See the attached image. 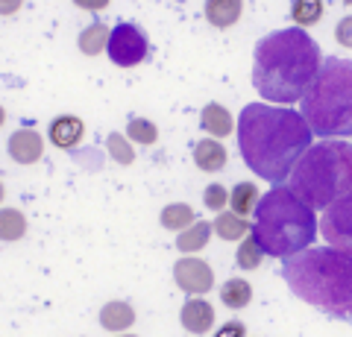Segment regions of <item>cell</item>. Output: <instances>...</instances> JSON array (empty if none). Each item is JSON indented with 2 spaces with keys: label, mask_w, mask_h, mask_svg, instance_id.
<instances>
[{
  "label": "cell",
  "mask_w": 352,
  "mask_h": 337,
  "mask_svg": "<svg viewBox=\"0 0 352 337\" xmlns=\"http://www.w3.org/2000/svg\"><path fill=\"white\" fill-rule=\"evenodd\" d=\"M179 320H182V329L185 332L206 334V332H212V325H214V308L208 305L206 299H188L182 305Z\"/></svg>",
  "instance_id": "cell-11"
},
{
  "label": "cell",
  "mask_w": 352,
  "mask_h": 337,
  "mask_svg": "<svg viewBox=\"0 0 352 337\" xmlns=\"http://www.w3.org/2000/svg\"><path fill=\"white\" fill-rule=\"evenodd\" d=\"M258 188L252 182H238L232 194H229V205H232V211L238 217H247L250 211H256V205H258Z\"/></svg>",
  "instance_id": "cell-22"
},
{
  "label": "cell",
  "mask_w": 352,
  "mask_h": 337,
  "mask_svg": "<svg viewBox=\"0 0 352 337\" xmlns=\"http://www.w3.org/2000/svg\"><path fill=\"white\" fill-rule=\"evenodd\" d=\"M320 235L326 237L332 249H340V253L352 255V194L323 211Z\"/></svg>",
  "instance_id": "cell-8"
},
{
  "label": "cell",
  "mask_w": 352,
  "mask_h": 337,
  "mask_svg": "<svg viewBox=\"0 0 352 337\" xmlns=\"http://www.w3.org/2000/svg\"><path fill=\"white\" fill-rule=\"evenodd\" d=\"M109 38H112V30H106V24L94 21L91 27L82 30V36H80V50L85 53V56H97V53L109 50Z\"/></svg>",
  "instance_id": "cell-21"
},
{
  "label": "cell",
  "mask_w": 352,
  "mask_h": 337,
  "mask_svg": "<svg viewBox=\"0 0 352 337\" xmlns=\"http://www.w3.org/2000/svg\"><path fill=\"white\" fill-rule=\"evenodd\" d=\"M291 18L300 24V30L308 24H317V21L323 18V3L320 0H296L291 6Z\"/></svg>",
  "instance_id": "cell-25"
},
{
  "label": "cell",
  "mask_w": 352,
  "mask_h": 337,
  "mask_svg": "<svg viewBox=\"0 0 352 337\" xmlns=\"http://www.w3.org/2000/svg\"><path fill=\"white\" fill-rule=\"evenodd\" d=\"M282 276L300 297L317 311L335 320L352 317V255L340 249H302L282 261Z\"/></svg>",
  "instance_id": "cell-3"
},
{
  "label": "cell",
  "mask_w": 352,
  "mask_h": 337,
  "mask_svg": "<svg viewBox=\"0 0 352 337\" xmlns=\"http://www.w3.org/2000/svg\"><path fill=\"white\" fill-rule=\"evenodd\" d=\"M250 229L252 226L244 217H238L235 211H223V214H217V220H214V232L220 241H244V237H250L247 235Z\"/></svg>",
  "instance_id": "cell-17"
},
{
  "label": "cell",
  "mask_w": 352,
  "mask_h": 337,
  "mask_svg": "<svg viewBox=\"0 0 352 337\" xmlns=\"http://www.w3.org/2000/svg\"><path fill=\"white\" fill-rule=\"evenodd\" d=\"M9 156H12L18 165H36V161L44 156V141L38 132L32 129H18L9 138Z\"/></svg>",
  "instance_id": "cell-10"
},
{
  "label": "cell",
  "mask_w": 352,
  "mask_h": 337,
  "mask_svg": "<svg viewBox=\"0 0 352 337\" xmlns=\"http://www.w3.org/2000/svg\"><path fill=\"white\" fill-rule=\"evenodd\" d=\"M247 329H244V323L241 320H232V323H223V329H217L214 337H244Z\"/></svg>",
  "instance_id": "cell-30"
},
{
  "label": "cell",
  "mask_w": 352,
  "mask_h": 337,
  "mask_svg": "<svg viewBox=\"0 0 352 337\" xmlns=\"http://www.w3.org/2000/svg\"><path fill=\"white\" fill-rule=\"evenodd\" d=\"M288 188L308 209H332L352 194V144L320 141L300 159L291 173Z\"/></svg>",
  "instance_id": "cell-5"
},
{
  "label": "cell",
  "mask_w": 352,
  "mask_h": 337,
  "mask_svg": "<svg viewBox=\"0 0 352 337\" xmlns=\"http://www.w3.org/2000/svg\"><path fill=\"white\" fill-rule=\"evenodd\" d=\"M212 232H214V223H206V220L194 223L191 229H185L182 235H176V249H179V253H197V249H203L208 244Z\"/></svg>",
  "instance_id": "cell-20"
},
{
  "label": "cell",
  "mask_w": 352,
  "mask_h": 337,
  "mask_svg": "<svg viewBox=\"0 0 352 337\" xmlns=\"http://www.w3.org/2000/svg\"><path fill=\"white\" fill-rule=\"evenodd\" d=\"M126 132H129V141H135V144H156L159 141V129L147 117H132Z\"/></svg>",
  "instance_id": "cell-26"
},
{
  "label": "cell",
  "mask_w": 352,
  "mask_h": 337,
  "mask_svg": "<svg viewBox=\"0 0 352 337\" xmlns=\"http://www.w3.org/2000/svg\"><path fill=\"white\" fill-rule=\"evenodd\" d=\"M47 135H50V141H53L56 147L71 150V147H76V144L82 141V135H85V124L80 121V117H74V115H62V117H56V121L50 124Z\"/></svg>",
  "instance_id": "cell-12"
},
{
  "label": "cell",
  "mask_w": 352,
  "mask_h": 337,
  "mask_svg": "<svg viewBox=\"0 0 352 337\" xmlns=\"http://www.w3.org/2000/svg\"><path fill=\"white\" fill-rule=\"evenodd\" d=\"M302 117L323 138L352 135V59H326L302 97Z\"/></svg>",
  "instance_id": "cell-6"
},
{
  "label": "cell",
  "mask_w": 352,
  "mask_h": 337,
  "mask_svg": "<svg viewBox=\"0 0 352 337\" xmlns=\"http://www.w3.org/2000/svg\"><path fill=\"white\" fill-rule=\"evenodd\" d=\"M203 202H206V209H212V211H217V214H223L226 202H229V191L223 188V185H208L206 194H203Z\"/></svg>",
  "instance_id": "cell-28"
},
{
  "label": "cell",
  "mask_w": 352,
  "mask_h": 337,
  "mask_svg": "<svg viewBox=\"0 0 352 337\" xmlns=\"http://www.w3.org/2000/svg\"><path fill=\"white\" fill-rule=\"evenodd\" d=\"M244 12V3H238V0H208L206 3V18L212 27H232L235 21L241 18Z\"/></svg>",
  "instance_id": "cell-16"
},
{
  "label": "cell",
  "mask_w": 352,
  "mask_h": 337,
  "mask_svg": "<svg viewBox=\"0 0 352 337\" xmlns=\"http://www.w3.org/2000/svg\"><path fill=\"white\" fill-rule=\"evenodd\" d=\"M200 124L203 129L212 138H226L229 132H232V115H229V108L226 106H220V103H208L203 108V117H200Z\"/></svg>",
  "instance_id": "cell-15"
},
{
  "label": "cell",
  "mask_w": 352,
  "mask_h": 337,
  "mask_svg": "<svg viewBox=\"0 0 352 337\" xmlns=\"http://www.w3.org/2000/svg\"><path fill=\"white\" fill-rule=\"evenodd\" d=\"M261 258H264V249L258 246V241L256 237H244L241 241V246H238V253H235V264L241 267V270H256L258 264H261Z\"/></svg>",
  "instance_id": "cell-24"
},
{
  "label": "cell",
  "mask_w": 352,
  "mask_h": 337,
  "mask_svg": "<svg viewBox=\"0 0 352 337\" xmlns=\"http://www.w3.org/2000/svg\"><path fill=\"white\" fill-rule=\"evenodd\" d=\"M311 126L294 108L250 103L238 117V150L244 165L267 182L291 179L300 159L311 150Z\"/></svg>",
  "instance_id": "cell-1"
},
{
  "label": "cell",
  "mask_w": 352,
  "mask_h": 337,
  "mask_svg": "<svg viewBox=\"0 0 352 337\" xmlns=\"http://www.w3.org/2000/svg\"><path fill=\"white\" fill-rule=\"evenodd\" d=\"M194 223H197V214H194L191 205L173 202V205H164V209H162V226H164V229L182 235L185 229H191Z\"/></svg>",
  "instance_id": "cell-18"
},
{
  "label": "cell",
  "mask_w": 352,
  "mask_h": 337,
  "mask_svg": "<svg viewBox=\"0 0 352 337\" xmlns=\"http://www.w3.org/2000/svg\"><path fill=\"white\" fill-rule=\"evenodd\" d=\"M147 36L141 32L135 24H118L112 30V38H109V59H112L118 68H135L147 59Z\"/></svg>",
  "instance_id": "cell-7"
},
{
  "label": "cell",
  "mask_w": 352,
  "mask_h": 337,
  "mask_svg": "<svg viewBox=\"0 0 352 337\" xmlns=\"http://www.w3.org/2000/svg\"><path fill=\"white\" fill-rule=\"evenodd\" d=\"M252 237L264 249V255L291 258L308 249L317 235V217L308 205L296 197L288 185L270 188L256 205Z\"/></svg>",
  "instance_id": "cell-4"
},
{
  "label": "cell",
  "mask_w": 352,
  "mask_h": 337,
  "mask_svg": "<svg viewBox=\"0 0 352 337\" xmlns=\"http://www.w3.org/2000/svg\"><path fill=\"white\" fill-rule=\"evenodd\" d=\"M132 323H135V308H132L129 302L115 299V302H106V305L100 308V325L109 332L120 334V332H126Z\"/></svg>",
  "instance_id": "cell-13"
},
{
  "label": "cell",
  "mask_w": 352,
  "mask_h": 337,
  "mask_svg": "<svg viewBox=\"0 0 352 337\" xmlns=\"http://www.w3.org/2000/svg\"><path fill=\"white\" fill-rule=\"evenodd\" d=\"M115 337H135V334H115Z\"/></svg>",
  "instance_id": "cell-31"
},
{
  "label": "cell",
  "mask_w": 352,
  "mask_h": 337,
  "mask_svg": "<svg viewBox=\"0 0 352 337\" xmlns=\"http://www.w3.org/2000/svg\"><path fill=\"white\" fill-rule=\"evenodd\" d=\"M226 150L223 144H220L217 138H206L200 141V144L194 147V161H197V167L206 170V173H217L220 167H226Z\"/></svg>",
  "instance_id": "cell-14"
},
{
  "label": "cell",
  "mask_w": 352,
  "mask_h": 337,
  "mask_svg": "<svg viewBox=\"0 0 352 337\" xmlns=\"http://www.w3.org/2000/svg\"><path fill=\"white\" fill-rule=\"evenodd\" d=\"M323 68L317 41L300 27L264 36L252 53V85L267 103H296Z\"/></svg>",
  "instance_id": "cell-2"
},
{
  "label": "cell",
  "mask_w": 352,
  "mask_h": 337,
  "mask_svg": "<svg viewBox=\"0 0 352 337\" xmlns=\"http://www.w3.org/2000/svg\"><path fill=\"white\" fill-rule=\"evenodd\" d=\"M173 279H176V288L185 290L188 297H203V293H208V290H212V285H214L212 267H208L203 258H191V255L182 258V261H176Z\"/></svg>",
  "instance_id": "cell-9"
},
{
  "label": "cell",
  "mask_w": 352,
  "mask_h": 337,
  "mask_svg": "<svg viewBox=\"0 0 352 337\" xmlns=\"http://www.w3.org/2000/svg\"><path fill=\"white\" fill-rule=\"evenodd\" d=\"M24 232H27V217L15 209H3V214H0V235H3V241H18V237H24Z\"/></svg>",
  "instance_id": "cell-23"
},
{
  "label": "cell",
  "mask_w": 352,
  "mask_h": 337,
  "mask_svg": "<svg viewBox=\"0 0 352 337\" xmlns=\"http://www.w3.org/2000/svg\"><path fill=\"white\" fill-rule=\"evenodd\" d=\"M106 147H109V153H112V159L118 161V165H132V161H135V153H132L129 141L120 135V132H112V135H109Z\"/></svg>",
  "instance_id": "cell-27"
},
{
  "label": "cell",
  "mask_w": 352,
  "mask_h": 337,
  "mask_svg": "<svg viewBox=\"0 0 352 337\" xmlns=\"http://www.w3.org/2000/svg\"><path fill=\"white\" fill-rule=\"evenodd\" d=\"M220 299H223V305L232 308V311L247 308L252 302L250 281L247 279H229V281H223V288H220Z\"/></svg>",
  "instance_id": "cell-19"
},
{
  "label": "cell",
  "mask_w": 352,
  "mask_h": 337,
  "mask_svg": "<svg viewBox=\"0 0 352 337\" xmlns=\"http://www.w3.org/2000/svg\"><path fill=\"white\" fill-rule=\"evenodd\" d=\"M335 38H338V45H344V47L352 50V15H346V18H340V21H338Z\"/></svg>",
  "instance_id": "cell-29"
}]
</instances>
